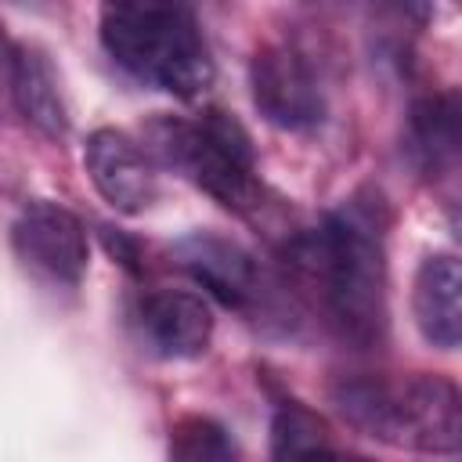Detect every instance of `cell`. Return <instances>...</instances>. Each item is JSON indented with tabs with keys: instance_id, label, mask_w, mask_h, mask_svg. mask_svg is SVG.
Listing matches in <instances>:
<instances>
[{
	"instance_id": "obj_10",
	"label": "cell",
	"mask_w": 462,
	"mask_h": 462,
	"mask_svg": "<svg viewBox=\"0 0 462 462\" xmlns=\"http://www.w3.org/2000/svg\"><path fill=\"white\" fill-rule=\"evenodd\" d=\"M411 314L430 346L455 350L462 339V267L455 256H426L411 282Z\"/></svg>"
},
{
	"instance_id": "obj_9",
	"label": "cell",
	"mask_w": 462,
	"mask_h": 462,
	"mask_svg": "<svg viewBox=\"0 0 462 462\" xmlns=\"http://www.w3.org/2000/svg\"><path fill=\"white\" fill-rule=\"evenodd\" d=\"M148 346L162 357H199L213 339V310L191 289H155L137 307Z\"/></svg>"
},
{
	"instance_id": "obj_17",
	"label": "cell",
	"mask_w": 462,
	"mask_h": 462,
	"mask_svg": "<svg viewBox=\"0 0 462 462\" xmlns=\"http://www.w3.org/2000/svg\"><path fill=\"white\" fill-rule=\"evenodd\" d=\"M105 7H195L191 0H105Z\"/></svg>"
},
{
	"instance_id": "obj_13",
	"label": "cell",
	"mask_w": 462,
	"mask_h": 462,
	"mask_svg": "<svg viewBox=\"0 0 462 462\" xmlns=\"http://www.w3.org/2000/svg\"><path fill=\"white\" fill-rule=\"evenodd\" d=\"M336 408L350 426L386 444H397V390L375 379H350L332 393Z\"/></svg>"
},
{
	"instance_id": "obj_6",
	"label": "cell",
	"mask_w": 462,
	"mask_h": 462,
	"mask_svg": "<svg viewBox=\"0 0 462 462\" xmlns=\"http://www.w3.org/2000/svg\"><path fill=\"white\" fill-rule=\"evenodd\" d=\"M177 260L180 267L224 307L249 310L263 296V271L253 253H245L238 242L195 231L184 242H177Z\"/></svg>"
},
{
	"instance_id": "obj_15",
	"label": "cell",
	"mask_w": 462,
	"mask_h": 462,
	"mask_svg": "<svg viewBox=\"0 0 462 462\" xmlns=\"http://www.w3.org/2000/svg\"><path fill=\"white\" fill-rule=\"evenodd\" d=\"M170 455L184 458V462H224V458H235V440L227 437V430L220 422L191 415L173 426Z\"/></svg>"
},
{
	"instance_id": "obj_11",
	"label": "cell",
	"mask_w": 462,
	"mask_h": 462,
	"mask_svg": "<svg viewBox=\"0 0 462 462\" xmlns=\"http://www.w3.org/2000/svg\"><path fill=\"white\" fill-rule=\"evenodd\" d=\"M11 97L22 119L51 141L69 134V108L54 76V65L36 47H14L11 54Z\"/></svg>"
},
{
	"instance_id": "obj_2",
	"label": "cell",
	"mask_w": 462,
	"mask_h": 462,
	"mask_svg": "<svg viewBox=\"0 0 462 462\" xmlns=\"http://www.w3.org/2000/svg\"><path fill=\"white\" fill-rule=\"evenodd\" d=\"M101 43L119 69L173 97H199L213 83L195 7H105Z\"/></svg>"
},
{
	"instance_id": "obj_16",
	"label": "cell",
	"mask_w": 462,
	"mask_h": 462,
	"mask_svg": "<svg viewBox=\"0 0 462 462\" xmlns=\"http://www.w3.org/2000/svg\"><path fill=\"white\" fill-rule=\"evenodd\" d=\"M390 4H393V11H397V14L411 18L415 25H426V22H430V14H433V4H430V0H390Z\"/></svg>"
},
{
	"instance_id": "obj_8",
	"label": "cell",
	"mask_w": 462,
	"mask_h": 462,
	"mask_svg": "<svg viewBox=\"0 0 462 462\" xmlns=\"http://www.w3.org/2000/svg\"><path fill=\"white\" fill-rule=\"evenodd\" d=\"M83 166L90 184L116 213H144L155 199V170L148 155L119 130H94L83 148Z\"/></svg>"
},
{
	"instance_id": "obj_5",
	"label": "cell",
	"mask_w": 462,
	"mask_h": 462,
	"mask_svg": "<svg viewBox=\"0 0 462 462\" xmlns=\"http://www.w3.org/2000/svg\"><path fill=\"white\" fill-rule=\"evenodd\" d=\"M11 245L25 267L61 285H76L90 263V242L83 220L47 199L29 202L14 217Z\"/></svg>"
},
{
	"instance_id": "obj_4",
	"label": "cell",
	"mask_w": 462,
	"mask_h": 462,
	"mask_svg": "<svg viewBox=\"0 0 462 462\" xmlns=\"http://www.w3.org/2000/svg\"><path fill=\"white\" fill-rule=\"evenodd\" d=\"M249 87L260 116L278 130H314L325 119V97L300 51L267 43L249 61Z\"/></svg>"
},
{
	"instance_id": "obj_7",
	"label": "cell",
	"mask_w": 462,
	"mask_h": 462,
	"mask_svg": "<svg viewBox=\"0 0 462 462\" xmlns=\"http://www.w3.org/2000/svg\"><path fill=\"white\" fill-rule=\"evenodd\" d=\"M397 444L455 455L462 448V397L444 375H415L397 390Z\"/></svg>"
},
{
	"instance_id": "obj_12",
	"label": "cell",
	"mask_w": 462,
	"mask_h": 462,
	"mask_svg": "<svg viewBox=\"0 0 462 462\" xmlns=\"http://www.w3.org/2000/svg\"><path fill=\"white\" fill-rule=\"evenodd\" d=\"M408 155L426 177H440L458 159V94H426L408 108Z\"/></svg>"
},
{
	"instance_id": "obj_1",
	"label": "cell",
	"mask_w": 462,
	"mask_h": 462,
	"mask_svg": "<svg viewBox=\"0 0 462 462\" xmlns=\"http://www.w3.org/2000/svg\"><path fill=\"white\" fill-rule=\"evenodd\" d=\"M292 267L303 271L325 300V310L343 339L368 350L386 332V249L375 209L346 202L321 227L289 245Z\"/></svg>"
},
{
	"instance_id": "obj_14",
	"label": "cell",
	"mask_w": 462,
	"mask_h": 462,
	"mask_svg": "<svg viewBox=\"0 0 462 462\" xmlns=\"http://www.w3.org/2000/svg\"><path fill=\"white\" fill-rule=\"evenodd\" d=\"M271 455L274 458H307V455H336L328 440V426L300 401H282L271 419Z\"/></svg>"
},
{
	"instance_id": "obj_3",
	"label": "cell",
	"mask_w": 462,
	"mask_h": 462,
	"mask_svg": "<svg viewBox=\"0 0 462 462\" xmlns=\"http://www.w3.org/2000/svg\"><path fill=\"white\" fill-rule=\"evenodd\" d=\"M144 137L148 152H155L166 166L180 170L220 206L242 217L263 206L253 141L235 116L220 108H206L195 119L162 116L144 130Z\"/></svg>"
}]
</instances>
